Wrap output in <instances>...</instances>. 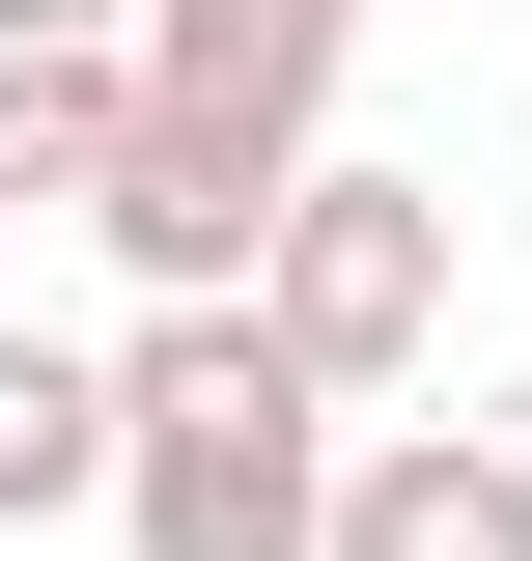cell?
I'll return each instance as SVG.
<instances>
[{"instance_id": "2", "label": "cell", "mask_w": 532, "mask_h": 561, "mask_svg": "<svg viewBox=\"0 0 532 561\" xmlns=\"http://www.w3.org/2000/svg\"><path fill=\"white\" fill-rule=\"evenodd\" d=\"M253 309H280V337H309V365H336L365 421H393L420 365H449V309H476V225L420 197V169H336V140H309V197H280Z\"/></svg>"}, {"instance_id": "6", "label": "cell", "mask_w": 532, "mask_h": 561, "mask_svg": "<svg viewBox=\"0 0 532 561\" xmlns=\"http://www.w3.org/2000/svg\"><path fill=\"white\" fill-rule=\"evenodd\" d=\"M140 140V28H0V225H84Z\"/></svg>"}, {"instance_id": "3", "label": "cell", "mask_w": 532, "mask_h": 561, "mask_svg": "<svg viewBox=\"0 0 532 561\" xmlns=\"http://www.w3.org/2000/svg\"><path fill=\"white\" fill-rule=\"evenodd\" d=\"M280 197H309V140H253V113H169V84H140L113 197H84V253H113L140 309H224V280L280 253Z\"/></svg>"}, {"instance_id": "1", "label": "cell", "mask_w": 532, "mask_h": 561, "mask_svg": "<svg viewBox=\"0 0 532 561\" xmlns=\"http://www.w3.org/2000/svg\"><path fill=\"white\" fill-rule=\"evenodd\" d=\"M336 449H365V393L280 337L253 280L113 337V534L140 561H336Z\"/></svg>"}, {"instance_id": "4", "label": "cell", "mask_w": 532, "mask_h": 561, "mask_svg": "<svg viewBox=\"0 0 532 561\" xmlns=\"http://www.w3.org/2000/svg\"><path fill=\"white\" fill-rule=\"evenodd\" d=\"M140 84H169V113H253V140H336L365 0H140Z\"/></svg>"}, {"instance_id": "8", "label": "cell", "mask_w": 532, "mask_h": 561, "mask_svg": "<svg viewBox=\"0 0 532 561\" xmlns=\"http://www.w3.org/2000/svg\"><path fill=\"white\" fill-rule=\"evenodd\" d=\"M0 28H140V0H0Z\"/></svg>"}, {"instance_id": "5", "label": "cell", "mask_w": 532, "mask_h": 561, "mask_svg": "<svg viewBox=\"0 0 532 561\" xmlns=\"http://www.w3.org/2000/svg\"><path fill=\"white\" fill-rule=\"evenodd\" d=\"M336 561H532V449L505 421H365L336 449Z\"/></svg>"}, {"instance_id": "7", "label": "cell", "mask_w": 532, "mask_h": 561, "mask_svg": "<svg viewBox=\"0 0 532 561\" xmlns=\"http://www.w3.org/2000/svg\"><path fill=\"white\" fill-rule=\"evenodd\" d=\"M113 505V337H0V534Z\"/></svg>"}]
</instances>
